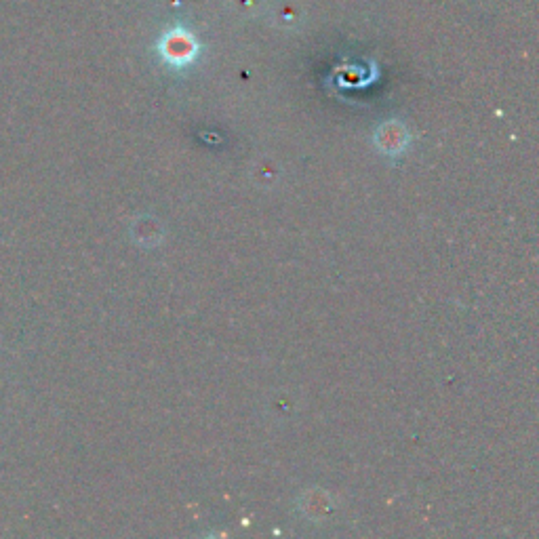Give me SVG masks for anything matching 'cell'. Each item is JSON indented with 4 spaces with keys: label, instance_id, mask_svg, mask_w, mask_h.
Wrapping results in <instances>:
<instances>
[{
    "label": "cell",
    "instance_id": "obj_1",
    "mask_svg": "<svg viewBox=\"0 0 539 539\" xmlns=\"http://www.w3.org/2000/svg\"><path fill=\"white\" fill-rule=\"evenodd\" d=\"M161 49H163V55L167 62L171 64H188L190 59L196 55V41L190 36V32L186 30H171L165 41L161 43Z\"/></svg>",
    "mask_w": 539,
    "mask_h": 539
}]
</instances>
